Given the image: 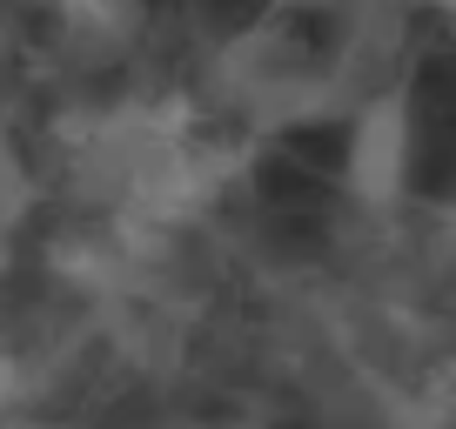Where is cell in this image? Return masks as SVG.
Listing matches in <instances>:
<instances>
[{
    "instance_id": "6da1fadb",
    "label": "cell",
    "mask_w": 456,
    "mask_h": 429,
    "mask_svg": "<svg viewBox=\"0 0 456 429\" xmlns=\"http://www.w3.org/2000/svg\"><path fill=\"white\" fill-rule=\"evenodd\" d=\"M403 174H410V121L396 101H383L349 134V188L362 201H389L403 195Z\"/></svg>"
}]
</instances>
